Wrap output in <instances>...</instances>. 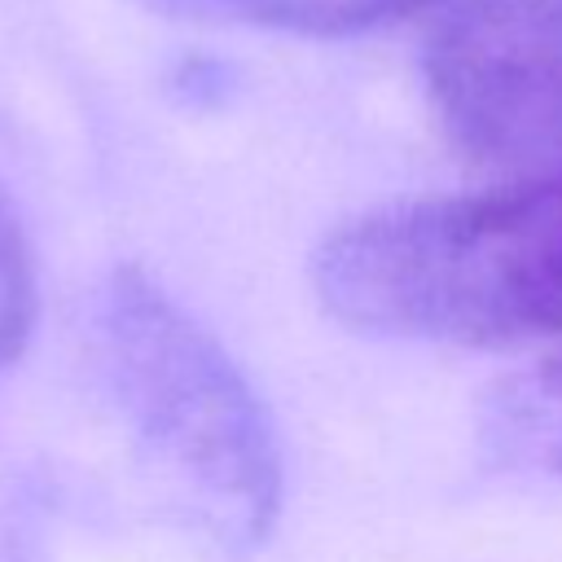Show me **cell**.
<instances>
[{
  "label": "cell",
  "mask_w": 562,
  "mask_h": 562,
  "mask_svg": "<svg viewBox=\"0 0 562 562\" xmlns=\"http://www.w3.org/2000/svg\"><path fill=\"white\" fill-rule=\"evenodd\" d=\"M312 285L342 325L378 338L562 334V167L347 220L321 241Z\"/></svg>",
  "instance_id": "1"
},
{
  "label": "cell",
  "mask_w": 562,
  "mask_h": 562,
  "mask_svg": "<svg viewBox=\"0 0 562 562\" xmlns=\"http://www.w3.org/2000/svg\"><path fill=\"white\" fill-rule=\"evenodd\" d=\"M92 329L123 422L193 522L228 553L259 549L281 509V452L228 351L140 268L101 285Z\"/></svg>",
  "instance_id": "2"
},
{
  "label": "cell",
  "mask_w": 562,
  "mask_h": 562,
  "mask_svg": "<svg viewBox=\"0 0 562 562\" xmlns=\"http://www.w3.org/2000/svg\"><path fill=\"white\" fill-rule=\"evenodd\" d=\"M426 92L465 158L562 167V0H465L430 40Z\"/></svg>",
  "instance_id": "3"
},
{
  "label": "cell",
  "mask_w": 562,
  "mask_h": 562,
  "mask_svg": "<svg viewBox=\"0 0 562 562\" xmlns=\"http://www.w3.org/2000/svg\"><path fill=\"white\" fill-rule=\"evenodd\" d=\"M474 430L496 470L562 479V347L492 382Z\"/></svg>",
  "instance_id": "4"
},
{
  "label": "cell",
  "mask_w": 562,
  "mask_h": 562,
  "mask_svg": "<svg viewBox=\"0 0 562 562\" xmlns=\"http://www.w3.org/2000/svg\"><path fill=\"white\" fill-rule=\"evenodd\" d=\"M136 4L189 22H237V26H268L299 35H351L417 18L452 0H136Z\"/></svg>",
  "instance_id": "5"
},
{
  "label": "cell",
  "mask_w": 562,
  "mask_h": 562,
  "mask_svg": "<svg viewBox=\"0 0 562 562\" xmlns=\"http://www.w3.org/2000/svg\"><path fill=\"white\" fill-rule=\"evenodd\" d=\"M35 325V272L31 250L18 228V215L9 211L0 193V369H9Z\"/></svg>",
  "instance_id": "6"
}]
</instances>
